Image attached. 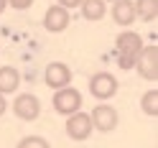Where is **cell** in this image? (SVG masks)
<instances>
[{"label":"cell","instance_id":"d6986e66","mask_svg":"<svg viewBox=\"0 0 158 148\" xmlns=\"http://www.w3.org/2000/svg\"><path fill=\"white\" fill-rule=\"evenodd\" d=\"M5 8H8V0H0V13H3Z\"/></svg>","mask_w":158,"mask_h":148},{"label":"cell","instance_id":"5bb4252c","mask_svg":"<svg viewBox=\"0 0 158 148\" xmlns=\"http://www.w3.org/2000/svg\"><path fill=\"white\" fill-rule=\"evenodd\" d=\"M140 110L148 115V117H156L158 115V90H148L143 97H140Z\"/></svg>","mask_w":158,"mask_h":148},{"label":"cell","instance_id":"52a82bcc","mask_svg":"<svg viewBox=\"0 0 158 148\" xmlns=\"http://www.w3.org/2000/svg\"><path fill=\"white\" fill-rule=\"evenodd\" d=\"M64 128H66V135L72 138V141H77V143L87 141V138L92 135V130H94V128H92V120H89V115L82 112V110L74 112V115H69Z\"/></svg>","mask_w":158,"mask_h":148},{"label":"cell","instance_id":"277c9868","mask_svg":"<svg viewBox=\"0 0 158 148\" xmlns=\"http://www.w3.org/2000/svg\"><path fill=\"white\" fill-rule=\"evenodd\" d=\"M89 92L94 100L100 102H107L110 97L117 95V79L110 74V72H97L89 77Z\"/></svg>","mask_w":158,"mask_h":148},{"label":"cell","instance_id":"8fae6325","mask_svg":"<svg viewBox=\"0 0 158 148\" xmlns=\"http://www.w3.org/2000/svg\"><path fill=\"white\" fill-rule=\"evenodd\" d=\"M18 87H21V72H18L15 66H0V95L8 97L18 92Z\"/></svg>","mask_w":158,"mask_h":148},{"label":"cell","instance_id":"ffe728a7","mask_svg":"<svg viewBox=\"0 0 158 148\" xmlns=\"http://www.w3.org/2000/svg\"><path fill=\"white\" fill-rule=\"evenodd\" d=\"M105 3H115V0H105Z\"/></svg>","mask_w":158,"mask_h":148},{"label":"cell","instance_id":"e0dca14e","mask_svg":"<svg viewBox=\"0 0 158 148\" xmlns=\"http://www.w3.org/2000/svg\"><path fill=\"white\" fill-rule=\"evenodd\" d=\"M56 5L66 8V11H74V8H79V5H82V0H56Z\"/></svg>","mask_w":158,"mask_h":148},{"label":"cell","instance_id":"7a4b0ae2","mask_svg":"<svg viewBox=\"0 0 158 148\" xmlns=\"http://www.w3.org/2000/svg\"><path fill=\"white\" fill-rule=\"evenodd\" d=\"M51 105H54V110L59 115L69 117V115H74V112L82 110V92L74 90V87H61V90L54 92Z\"/></svg>","mask_w":158,"mask_h":148},{"label":"cell","instance_id":"ba28073f","mask_svg":"<svg viewBox=\"0 0 158 148\" xmlns=\"http://www.w3.org/2000/svg\"><path fill=\"white\" fill-rule=\"evenodd\" d=\"M44 79H46V87L51 90H61V87H69L72 84V69H69L64 61H51L44 72Z\"/></svg>","mask_w":158,"mask_h":148},{"label":"cell","instance_id":"6da1fadb","mask_svg":"<svg viewBox=\"0 0 158 148\" xmlns=\"http://www.w3.org/2000/svg\"><path fill=\"white\" fill-rule=\"evenodd\" d=\"M140 49H143V38H140V33L127 31V28H125V31L115 38L117 66H120V69H133V66H135L138 54H140Z\"/></svg>","mask_w":158,"mask_h":148},{"label":"cell","instance_id":"3957f363","mask_svg":"<svg viewBox=\"0 0 158 148\" xmlns=\"http://www.w3.org/2000/svg\"><path fill=\"white\" fill-rule=\"evenodd\" d=\"M10 107H13L18 120H26V123H33V120H38V115H41V100H38L36 95H31V92H21L13 100Z\"/></svg>","mask_w":158,"mask_h":148},{"label":"cell","instance_id":"9a60e30c","mask_svg":"<svg viewBox=\"0 0 158 148\" xmlns=\"http://www.w3.org/2000/svg\"><path fill=\"white\" fill-rule=\"evenodd\" d=\"M15 148H51V143H48L44 135H26V138L18 141Z\"/></svg>","mask_w":158,"mask_h":148},{"label":"cell","instance_id":"2e32d148","mask_svg":"<svg viewBox=\"0 0 158 148\" xmlns=\"http://www.w3.org/2000/svg\"><path fill=\"white\" fill-rule=\"evenodd\" d=\"M8 5H10L13 11H28V8L33 5V0H8Z\"/></svg>","mask_w":158,"mask_h":148},{"label":"cell","instance_id":"4fadbf2b","mask_svg":"<svg viewBox=\"0 0 158 148\" xmlns=\"http://www.w3.org/2000/svg\"><path fill=\"white\" fill-rule=\"evenodd\" d=\"M135 5V18H140L143 23H153L158 18V0H133Z\"/></svg>","mask_w":158,"mask_h":148},{"label":"cell","instance_id":"30bf717a","mask_svg":"<svg viewBox=\"0 0 158 148\" xmlns=\"http://www.w3.org/2000/svg\"><path fill=\"white\" fill-rule=\"evenodd\" d=\"M112 21L117 26H123V28L133 26V21H135V5H133V0H115V3H112Z\"/></svg>","mask_w":158,"mask_h":148},{"label":"cell","instance_id":"8992f818","mask_svg":"<svg viewBox=\"0 0 158 148\" xmlns=\"http://www.w3.org/2000/svg\"><path fill=\"white\" fill-rule=\"evenodd\" d=\"M135 69L143 79L156 84V79H158V46H143L135 59Z\"/></svg>","mask_w":158,"mask_h":148},{"label":"cell","instance_id":"9c48e42d","mask_svg":"<svg viewBox=\"0 0 158 148\" xmlns=\"http://www.w3.org/2000/svg\"><path fill=\"white\" fill-rule=\"evenodd\" d=\"M69 23H72V13L61 5H51L44 13V28L48 33H61V31L69 28Z\"/></svg>","mask_w":158,"mask_h":148},{"label":"cell","instance_id":"5b68a950","mask_svg":"<svg viewBox=\"0 0 158 148\" xmlns=\"http://www.w3.org/2000/svg\"><path fill=\"white\" fill-rule=\"evenodd\" d=\"M89 120H92V128H94V130L110 133V130H115V128H117V123H120V115H117V110H115L112 105L100 102L97 107H92Z\"/></svg>","mask_w":158,"mask_h":148},{"label":"cell","instance_id":"7c38bea8","mask_svg":"<svg viewBox=\"0 0 158 148\" xmlns=\"http://www.w3.org/2000/svg\"><path fill=\"white\" fill-rule=\"evenodd\" d=\"M79 11H82L84 21H102L107 15V3L105 0H82Z\"/></svg>","mask_w":158,"mask_h":148},{"label":"cell","instance_id":"ac0fdd59","mask_svg":"<svg viewBox=\"0 0 158 148\" xmlns=\"http://www.w3.org/2000/svg\"><path fill=\"white\" fill-rule=\"evenodd\" d=\"M5 110H8V100H5V97H3V95H0V117H3V115H5Z\"/></svg>","mask_w":158,"mask_h":148}]
</instances>
